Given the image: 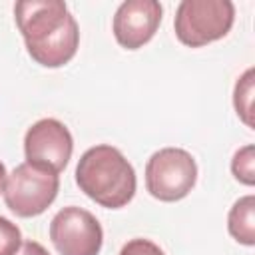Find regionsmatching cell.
Listing matches in <instances>:
<instances>
[{
    "instance_id": "11",
    "label": "cell",
    "mask_w": 255,
    "mask_h": 255,
    "mask_svg": "<svg viewBox=\"0 0 255 255\" xmlns=\"http://www.w3.org/2000/svg\"><path fill=\"white\" fill-rule=\"evenodd\" d=\"M231 171L241 183L245 185L255 183V147L251 143L235 151L231 159Z\"/></svg>"
},
{
    "instance_id": "9",
    "label": "cell",
    "mask_w": 255,
    "mask_h": 255,
    "mask_svg": "<svg viewBox=\"0 0 255 255\" xmlns=\"http://www.w3.org/2000/svg\"><path fill=\"white\" fill-rule=\"evenodd\" d=\"M227 229L231 237L247 247L255 245V197L245 195L237 199L227 217Z\"/></svg>"
},
{
    "instance_id": "15",
    "label": "cell",
    "mask_w": 255,
    "mask_h": 255,
    "mask_svg": "<svg viewBox=\"0 0 255 255\" xmlns=\"http://www.w3.org/2000/svg\"><path fill=\"white\" fill-rule=\"evenodd\" d=\"M4 181H6V167H4V163L0 161V191H2V187H4Z\"/></svg>"
},
{
    "instance_id": "4",
    "label": "cell",
    "mask_w": 255,
    "mask_h": 255,
    "mask_svg": "<svg viewBox=\"0 0 255 255\" xmlns=\"http://www.w3.org/2000/svg\"><path fill=\"white\" fill-rule=\"evenodd\" d=\"M58 189V173L26 161L6 175L2 195L6 207L18 217H36L52 205Z\"/></svg>"
},
{
    "instance_id": "5",
    "label": "cell",
    "mask_w": 255,
    "mask_h": 255,
    "mask_svg": "<svg viewBox=\"0 0 255 255\" xmlns=\"http://www.w3.org/2000/svg\"><path fill=\"white\" fill-rule=\"evenodd\" d=\"M197 181V163L181 147L155 151L145 165V187L159 201L183 199Z\"/></svg>"
},
{
    "instance_id": "14",
    "label": "cell",
    "mask_w": 255,
    "mask_h": 255,
    "mask_svg": "<svg viewBox=\"0 0 255 255\" xmlns=\"http://www.w3.org/2000/svg\"><path fill=\"white\" fill-rule=\"evenodd\" d=\"M16 255H50V253H48L38 241H32V239H30V241H24V243H22V247L18 249Z\"/></svg>"
},
{
    "instance_id": "7",
    "label": "cell",
    "mask_w": 255,
    "mask_h": 255,
    "mask_svg": "<svg viewBox=\"0 0 255 255\" xmlns=\"http://www.w3.org/2000/svg\"><path fill=\"white\" fill-rule=\"evenodd\" d=\"M72 149L74 139L70 129L54 118H44L36 122L32 128H28L24 137L26 161L46 167L54 173H60L68 165Z\"/></svg>"
},
{
    "instance_id": "10",
    "label": "cell",
    "mask_w": 255,
    "mask_h": 255,
    "mask_svg": "<svg viewBox=\"0 0 255 255\" xmlns=\"http://www.w3.org/2000/svg\"><path fill=\"white\" fill-rule=\"evenodd\" d=\"M253 76H255L253 68L245 70V74L237 80L235 92H233L235 112L249 128H253Z\"/></svg>"
},
{
    "instance_id": "1",
    "label": "cell",
    "mask_w": 255,
    "mask_h": 255,
    "mask_svg": "<svg viewBox=\"0 0 255 255\" xmlns=\"http://www.w3.org/2000/svg\"><path fill=\"white\" fill-rule=\"evenodd\" d=\"M18 30L28 54L44 68L68 64L80 44L76 18L60 0H22L14 6Z\"/></svg>"
},
{
    "instance_id": "8",
    "label": "cell",
    "mask_w": 255,
    "mask_h": 255,
    "mask_svg": "<svg viewBox=\"0 0 255 255\" xmlns=\"http://www.w3.org/2000/svg\"><path fill=\"white\" fill-rule=\"evenodd\" d=\"M161 4L157 0H128L114 16V36L120 46L137 50L147 44L159 28Z\"/></svg>"
},
{
    "instance_id": "3",
    "label": "cell",
    "mask_w": 255,
    "mask_h": 255,
    "mask_svg": "<svg viewBox=\"0 0 255 255\" xmlns=\"http://www.w3.org/2000/svg\"><path fill=\"white\" fill-rule=\"evenodd\" d=\"M235 20V6L229 0H183L177 6L173 28L181 44L199 48L223 38Z\"/></svg>"
},
{
    "instance_id": "12",
    "label": "cell",
    "mask_w": 255,
    "mask_h": 255,
    "mask_svg": "<svg viewBox=\"0 0 255 255\" xmlns=\"http://www.w3.org/2000/svg\"><path fill=\"white\" fill-rule=\"evenodd\" d=\"M22 247V233L16 223L0 217V255H16Z\"/></svg>"
},
{
    "instance_id": "6",
    "label": "cell",
    "mask_w": 255,
    "mask_h": 255,
    "mask_svg": "<svg viewBox=\"0 0 255 255\" xmlns=\"http://www.w3.org/2000/svg\"><path fill=\"white\" fill-rule=\"evenodd\" d=\"M50 239L60 255H98L104 231L96 215L70 205L60 209L50 221Z\"/></svg>"
},
{
    "instance_id": "2",
    "label": "cell",
    "mask_w": 255,
    "mask_h": 255,
    "mask_svg": "<svg viewBox=\"0 0 255 255\" xmlns=\"http://www.w3.org/2000/svg\"><path fill=\"white\" fill-rule=\"evenodd\" d=\"M76 183L102 207L120 209L135 195V171L126 155L112 145H94L78 161Z\"/></svg>"
},
{
    "instance_id": "13",
    "label": "cell",
    "mask_w": 255,
    "mask_h": 255,
    "mask_svg": "<svg viewBox=\"0 0 255 255\" xmlns=\"http://www.w3.org/2000/svg\"><path fill=\"white\" fill-rule=\"evenodd\" d=\"M120 255H165V253H163V251L159 249V245H155L153 241L143 239V237H137V239L128 241V243L122 247Z\"/></svg>"
}]
</instances>
